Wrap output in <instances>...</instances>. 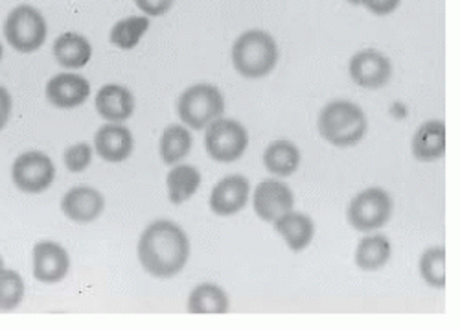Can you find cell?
I'll return each instance as SVG.
<instances>
[{"label":"cell","mask_w":460,"mask_h":330,"mask_svg":"<svg viewBox=\"0 0 460 330\" xmlns=\"http://www.w3.org/2000/svg\"><path fill=\"white\" fill-rule=\"evenodd\" d=\"M137 253L146 273L172 279L184 270L190 259V240L172 219H155L140 235Z\"/></svg>","instance_id":"cell-1"},{"label":"cell","mask_w":460,"mask_h":330,"mask_svg":"<svg viewBox=\"0 0 460 330\" xmlns=\"http://www.w3.org/2000/svg\"><path fill=\"white\" fill-rule=\"evenodd\" d=\"M149 30V17H126L109 31V41L120 50H133Z\"/></svg>","instance_id":"cell-25"},{"label":"cell","mask_w":460,"mask_h":330,"mask_svg":"<svg viewBox=\"0 0 460 330\" xmlns=\"http://www.w3.org/2000/svg\"><path fill=\"white\" fill-rule=\"evenodd\" d=\"M105 209L103 196L93 187H74L61 200L63 214L74 224H91Z\"/></svg>","instance_id":"cell-15"},{"label":"cell","mask_w":460,"mask_h":330,"mask_svg":"<svg viewBox=\"0 0 460 330\" xmlns=\"http://www.w3.org/2000/svg\"><path fill=\"white\" fill-rule=\"evenodd\" d=\"M230 308V299L226 291L214 284V282H203L191 290L188 296L186 310L190 314H226Z\"/></svg>","instance_id":"cell-20"},{"label":"cell","mask_w":460,"mask_h":330,"mask_svg":"<svg viewBox=\"0 0 460 330\" xmlns=\"http://www.w3.org/2000/svg\"><path fill=\"white\" fill-rule=\"evenodd\" d=\"M420 275L431 288L442 290L446 286V249L429 247L420 259Z\"/></svg>","instance_id":"cell-26"},{"label":"cell","mask_w":460,"mask_h":330,"mask_svg":"<svg viewBox=\"0 0 460 330\" xmlns=\"http://www.w3.org/2000/svg\"><path fill=\"white\" fill-rule=\"evenodd\" d=\"M52 52L63 68L75 70L87 67L93 58V45L78 31H65L54 41Z\"/></svg>","instance_id":"cell-18"},{"label":"cell","mask_w":460,"mask_h":330,"mask_svg":"<svg viewBox=\"0 0 460 330\" xmlns=\"http://www.w3.org/2000/svg\"><path fill=\"white\" fill-rule=\"evenodd\" d=\"M251 198V183L242 174L223 177L210 194V209L217 216H234L245 209Z\"/></svg>","instance_id":"cell-12"},{"label":"cell","mask_w":460,"mask_h":330,"mask_svg":"<svg viewBox=\"0 0 460 330\" xmlns=\"http://www.w3.org/2000/svg\"><path fill=\"white\" fill-rule=\"evenodd\" d=\"M168 198L173 205L186 203L201 187V172L191 165H175L166 175Z\"/></svg>","instance_id":"cell-21"},{"label":"cell","mask_w":460,"mask_h":330,"mask_svg":"<svg viewBox=\"0 0 460 330\" xmlns=\"http://www.w3.org/2000/svg\"><path fill=\"white\" fill-rule=\"evenodd\" d=\"M191 144H194V137H191V133L184 126H168L159 142V154L163 163L168 166L179 165L182 159L188 157Z\"/></svg>","instance_id":"cell-24"},{"label":"cell","mask_w":460,"mask_h":330,"mask_svg":"<svg viewBox=\"0 0 460 330\" xmlns=\"http://www.w3.org/2000/svg\"><path fill=\"white\" fill-rule=\"evenodd\" d=\"M3 56H4V47L0 43V61H3Z\"/></svg>","instance_id":"cell-32"},{"label":"cell","mask_w":460,"mask_h":330,"mask_svg":"<svg viewBox=\"0 0 460 330\" xmlns=\"http://www.w3.org/2000/svg\"><path fill=\"white\" fill-rule=\"evenodd\" d=\"M47 35V21L37 8L21 4L8 13L4 22V38L13 50L21 54L37 52L45 45Z\"/></svg>","instance_id":"cell-5"},{"label":"cell","mask_w":460,"mask_h":330,"mask_svg":"<svg viewBox=\"0 0 460 330\" xmlns=\"http://www.w3.org/2000/svg\"><path fill=\"white\" fill-rule=\"evenodd\" d=\"M393 245L387 236H365L356 249V264L363 272H377L391 261Z\"/></svg>","instance_id":"cell-23"},{"label":"cell","mask_w":460,"mask_h":330,"mask_svg":"<svg viewBox=\"0 0 460 330\" xmlns=\"http://www.w3.org/2000/svg\"><path fill=\"white\" fill-rule=\"evenodd\" d=\"M4 268V259H3V256H0V270H3Z\"/></svg>","instance_id":"cell-34"},{"label":"cell","mask_w":460,"mask_h":330,"mask_svg":"<svg viewBox=\"0 0 460 330\" xmlns=\"http://www.w3.org/2000/svg\"><path fill=\"white\" fill-rule=\"evenodd\" d=\"M12 109H13V100L12 94L6 87H0V131H3L12 117Z\"/></svg>","instance_id":"cell-31"},{"label":"cell","mask_w":460,"mask_h":330,"mask_svg":"<svg viewBox=\"0 0 460 330\" xmlns=\"http://www.w3.org/2000/svg\"><path fill=\"white\" fill-rule=\"evenodd\" d=\"M96 111L107 122L122 124L135 113L133 93L119 84H107L96 94Z\"/></svg>","instance_id":"cell-16"},{"label":"cell","mask_w":460,"mask_h":330,"mask_svg":"<svg viewBox=\"0 0 460 330\" xmlns=\"http://www.w3.org/2000/svg\"><path fill=\"white\" fill-rule=\"evenodd\" d=\"M263 166L279 177L293 175L300 166V150L291 140H275L263 154Z\"/></svg>","instance_id":"cell-22"},{"label":"cell","mask_w":460,"mask_h":330,"mask_svg":"<svg viewBox=\"0 0 460 330\" xmlns=\"http://www.w3.org/2000/svg\"><path fill=\"white\" fill-rule=\"evenodd\" d=\"M94 150L107 163H124L135 150V138L129 128L109 122L94 135Z\"/></svg>","instance_id":"cell-14"},{"label":"cell","mask_w":460,"mask_h":330,"mask_svg":"<svg viewBox=\"0 0 460 330\" xmlns=\"http://www.w3.org/2000/svg\"><path fill=\"white\" fill-rule=\"evenodd\" d=\"M93 161V148L87 142L72 144L63 154V163L68 172L72 174H82L91 166Z\"/></svg>","instance_id":"cell-28"},{"label":"cell","mask_w":460,"mask_h":330,"mask_svg":"<svg viewBox=\"0 0 460 330\" xmlns=\"http://www.w3.org/2000/svg\"><path fill=\"white\" fill-rule=\"evenodd\" d=\"M252 207L263 222L273 224L275 219L293 210L295 194L289 185L280 179H265L252 194Z\"/></svg>","instance_id":"cell-10"},{"label":"cell","mask_w":460,"mask_h":330,"mask_svg":"<svg viewBox=\"0 0 460 330\" xmlns=\"http://www.w3.org/2000/svg\"><path fill=\"white\" fill-rule=\"evenodd\" d=\"M349 72L356 85L374 91V89L385 87L391 82L393 63L383 52L367 49L352 56Z\"/></svg>","instance_id":"cell-9"},{"label":"cell","mask_w":460,"mask_h":330,"mask_svg":"<svg viewBox=\"0 0 460 330\" xmlns=\"http://www.w3.org/2000/svg\"><path fill=\"white\" fill-rule=\"evenodd\" d=\"M47 100L58 109H74L84 105L91 96V84L85 76L61 72L49 80Z\"/></svg>","instance_id":"cell-13"},{"label":"cell","mask_w":460,"mask_h":330,"mask_svg":"<svg viewBox=\"0 0 460 330\" xmlns=\"http://www.w3.org/2000/svg\"><path fill=\"white\" fill-rule=\"evenodd\" d=\"M24 299V281L19 272L0 270V312L15 310Z\"/></svg>","instance_id":"cell-27"},{"label":"cell","mask_w":460,"mask_h":330,"mask_svg":"<svg viewBox=\"0 0 460 330\" xmlns=\"http://www.w3.org/2000/svg\"><path fill=\"white\" fill-rule=\"evenodd\" d=\"M402 0H361V4L374 15L385 17L398 10Z\"/></svg>","instance_id":"cell-30"},{"label":"cell","mask_w":460,"mask_h":330,"mask_svg":"<svg viewBox=\"0 0 460 330\" xmlns=\"http://www.w3.org/2000/svg\"><path fill=\"white\" fill-rule=\"evenodd\" d=\"M233 65L243 78L260 80L275 70L280 50L273 35L265 30H247L233 45Z\"/></svg>","instance_id":"cell-2"},{"label":"cell","mask_w":460,"mask_h":330,"mask_svg":"<svg viewBox=\"0 0 460 330\" xmlns=\"http://www.w3.org/2000/svg\"><path fill=\"white\" fill-rule=\"evenodd\" d=\"M394 201L391 194L383 189L372 187L361 191L350 201L347 209L349 224L361 233H370L385 226L393 216Z\"/></svg>","instance_id":"cell-7"},{"label":"cell","mask_w":460,"mask_h":330,"mask_svg":"<svg viewBox=\"0 0 460 330\" xmlns=\"http://www.w3.org/2000/svg\"><path fill=\"white\" fill-rule=\"evenodd\" d=\"M277 233L286 240L288 247L293 253H300L308 247L315 236V224L310 216L302 212H286L279 219H275Z\"/></svg>","instance_id":"cell-19"},{"label":"cell","mask_w":460,"mask_h":330,"mask_svg":"<svg viewBox=\"0 0 460 330\" xmlns=\"http://www.w3.org/2000/svg\"><path fill=\"white\" fill-rule=\"evenodd\" d=\"M412 156L421 163H433L446 154V124L442 120H428L412 137Z\"/></svg>","instance_id":"cell-17"},{"label":"cell","mask_w":460,"mask_h":330,"mask_svg":"<svg viewBox=\"0 0 460 330\" xmlns=\"http://www.w3.org/2000/svg\"><path fill=\"white\" fill-rule=\"evenodd\" d=\"M350 4H354V6H359L361 4V0H349Z\"/></svg>","instance_id":"cell-33"},{"label":"cell","mask_w":460,"mask_h":330,"mask_svg":"<svg viewBox=\"0 0 460 330\" xmlns=\"http://www.w3.org/2000/svg\"><path fill=\"white\" fill-rule=\"evenodd\" d=\"M319 133L337 148H350L363 140L368 129V120L363 109L349 100H333L319 113Z\"/></svg>","instance_id":"cell-3"},{"label":"cell","mask_w":460,"mask_h":330,"mask_svg":"<svg viewBox=\"0 0 460 330\" xmlns=\"http://www.w3.org/2000/svg\"><path fill=\"white\" fill-rule=\"evenodd\" d=\"M31 266L33 277L45 282L56 284L61 282L70 270V256L63 245L52 240L37 242L31 251Z\"/></svg>","instance_id":"cell-11"},{"label":"cell","mask_w":460,"mask_h":330,"mask_svg":"<svg viewBox=\"0 0 460 330\" xmlns=\"http://www.w3.org/2000/svg\"><path fill=\"white\" fill-rule=\"evenodd\" d=\"M175 0H135L137 8L146 17H163L173 8Z\"/></svg>","instance_id":"cell-29"},{"label":"cell","mask_w":460,"mask_h":330,"mask_svg":"<svg viewBox=\"0 0 460 330\" xmlns=\"http://www.w3.org/2000/svg\"><path fill=\"white\" fill-rule=\"evenodd\" d=\"M249 146V133L245 126L234 119H216L207 126L205 148L217 163H234L243 157Z\"/></svg>","instance_id":"cell-6"},{"label":"cell","mask_w":460,"mask_h":330,"mask_svg":"<svg viewBox=\"0 0 460 330\" xmlns=\"http://www.w3.org/2000/svg\"><path fill=\"white\" fill-rule=\"evenodd\" d=\"M56 179L54 161L41 150H28L12 165L13 185L24 194H41Z\"/></svg>","instance_id":"cell-8"},{"label":"cell","mask_w":460,"mask_h":330,"mask_svg":"<svg viewBox=\"0 0 460 330\" xmlns=\"http://www.w3.org/2000/svg\"><path fill=\"white\" fill-rule=\"evenodd\" d=\"M225 111V98L219 87L212 84H196L181 93L177 98V115L184 126L205 129Z\"/></svg>","instance_id":"cell-4"}]
</instances>
